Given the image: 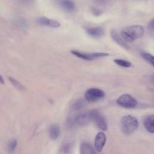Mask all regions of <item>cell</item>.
<instances>
[{
    "instance_id": "1",
    "label": "cell",
    "mask_w": 154,
    "mask_h": 154,
    "mask_svg": "<svg viewBox=\"0 0 154 154\" xmlns=\"http://www.w3.org/2000/svg\"><path fill=\"white\" fill-rule=\"evenodd\" d=\"M144 29L143 26L135 25L125 28L120 31L122 38L125 42H133L143 36Z\"/></svg>"
},
{
    "instance_id": "2",
    "label": "cell",
    "mask_w": 154,
    "mask_h": 154,
    "mask_svg": "<svg viewBox=\"0 0 154 154\" xmlns=\"http://www.w3.org/2000/svg\"><path fill=\"white\" fill-rule=\"evenodd\" d=\"M138 121L137 118L132 116H126L122 117L120 127L122 132L125 134H131L138 128Z\"/></svg>"
},
{
    "instance_id": "3",
    "label": "cell",
    "mask_w": 154,
    "mask_h": 154,
    "mask_svg": "<svg viewBox=\"0 0 154 154\" xmlns=\"http://www.w3.org/2000/svg\"><path fill=\"white\" fill-rule=\"evenodd\" d=\"M70 52L72 54H73L75 57L80 59H82L87 61H91L97 58L105 57L109 55L108 53H105V52L87 53V52H82L80 51H78L76 50H71Z\"/></svg>"
},
{
    "instance_id": "4",
    "label": "cell",
    "mask_w": 154,
    "mask_h": 154,
    "mask_svg": "<svg viewBox=\"0 0 154 154\" xmlns=\"http://www.w3.org/2000/svg\"><path fill=\"white\" fill-rule=\"evenodd\" d=\"M105 95V92L97 88H88L85 93V99L88 102H96L103 98Z\"/></svg>"
},
{
    "instance_id": "5",
    "label": "cell",
    "mask_w": 154,
    "mask_h": 154,
    "mask_svg": "<svg viewBox=\"0 0 154 154\" xmlns=\"http://www.w3.org/2000/svg\"><path fill=\"white\" fill-rule=\"evenodd\" d=\"M117 103L119 105L126 108H134L137 105V100L129 94H125L120 96L117 99Z\"/></svg>"
},
{
    "instance_id": "6",
    "label": "cell",
    "mask_w": 154,
    "mask_h": 154,
    "mask_svg": "<svg viewBox=\"0 0 154 154\" xmlns=\"http://www.w3.org/2000/svg\"><path fill=\"white\" fill-rule=\"evenodd\" d=\"M92 120L101 130L107 129V123L104 117L96 109H92Z\"/></svg>"
},
{
    "instance_id": "7",
    "label": "cell",
    "mask_w": 154,
    "mask_h": 154,
    "mask_svg": "<svg viewBox=\"0 0 154 154\" xmlns=\"http://www.w3.org/2000/svg\"><path fill=\"white\" fill-rule=\"evenodd\" d=\"M92 120V110L81 113L76 116L74 119V122L79 126L88 125Z\"/></svg>"
},
{
    "instance_id": "8",
    "label": "cell",
    "mask_w": 154,
    "mask_h": 154,
    "mask_svg": "<svg viewBox=\"0 0 154 154\" xmlns=\"http://www.w3.org/2000/svg\"><path fill=\"white\" fill-rule=\"evenodd\" d=\"M36 22L37 23L41 25L47 26L52 28H58L60 26V23L58 21L46 17H39L36 19Z\"/></svg>"
},
{
    "instance_id": "9",
    "label": "cell",
    "mask_w": 154,
    "mask_h": 154,
    "mask_svg": "<svg viewBox=\"0 0 154 154\" xmlns=\"http://www.w3.org/2000/svg\"><path fill=\"white\" fill-rule=\"evenodd\" d=\"M106 136L102 132L97 134L94 139V147L97 151L101 152L106 143Z\"/></svg>"
},
{
    "instance_id": "10",
    "label": "cell",
    "mask_w": 154,
    "mask_h": 154,
    "mask_svg": "<svg viewBox=\"0 0 154 154\" xmlns=\"http://www.w3.org/2000/svg\"><path fill=\"white\" fill-rule=\"evenodd\" d=\"M111 36L112 38L120 46H121L122 48L126 49H129V46L126 43V42L124 41V40L122 38L121 36H120L118 33L114 29H112L111 31Z\"/></svg>"
},
{
    "instance_id": "11",
    "label": "cell",
    "mask_w": 154,
    "mask_h": 154,
    "mask_svg": "<svg viewBox=\"0 0 154 154\" xmlns=\"http://www.w3.org/2000/svg\"><path fill=\"white\" fill-rule=\"evenodd\" d=\"M58 4L61 8L68 11H72L75 10V5L71 0H57Z\"/></svg>"
},
{
    "instance_id": "12",
    "label": "cell",
    "mask_w": 154,
    "mask_h": 154,
    "mask_svg": "<svg viewBox=\"0 0 154 154\" xmlns=\"http://www.w3.org/2000/svg\"><path fill=\"white\" fill-rule=\"evenodd\" d=\"M144 126L147 131L154 133V114L149 116L144 119Z\"/></svg>"
},
{
    "instance_id": "13",
    "label": "cell",
    "mask_w": 154,
    "mask_h": 154,
    "mask_svg": "<svg viewBox=\"0 0 154 154\" xmlns=\"http://www.w3.org/2000/svg\"><path fill=\"white\" fill-rule=\"evenodd\" d=\"M86 31L89 35L93 37H100L103 35L104 33L103 29L100 26L89 28L87 29Z\"/></svg>"
},
{
    "instance_id": "14",
    "label": "cell",
    "mask_w": 154,
    "mask_h": 154,
    "mask_svg": "<svg viewBox=\"0 0 154 154\" xmlns=\"http://www.w3.org/2000/svg\"><path fill=\"white\" fill-rule=\"evenodd\" d=\"M49 134L53 140L57 139L60 134V128L58 124H52L49 128Z\"/></svg>"
},
{
    "instance_id": "15",
    "label": "cell",
    "mask_w": 154,
    "mask_h": 154,
    "mask_svg": "<svg viewBox=\"0 0 154 154\" xmlns=\"http://www.w3.org/2000/svg\"><path fill=\"white\" fill-rule=\"evenodd\" d=\"M81 154H96L93 146L88 143H83L81 146Z\"/></svg>"
},
{
    "instance_id": "16",
    "label": "cell",
    "mask_w": 154,
    "mask_h": 154,
    "mask_svg": "<svg viewBox=\"0 0 154 154\" xmlns=\"http://www.w3.org/2000/svg\"><path fill=\"white\" fill-rule=\"evenodd\" d=\"M141 55L142 58L146 61H147L148 63H149L150 65L154 67V56L153 55L146 52H143L141 53Z\"/></svg>"
},
{
    "instance_id": "17",
    "label": "cell",
    "mask_w": 154,
    "mask_h": 154,
    "mask_svg": "<svg viewBox=\"0 0 154 154\" xmlns=\"http://www.w3.org/2000/svg\"><path fill=\"white\" fill-rule=\"evenodd\" d=\"M114 63H116L117 65L123 67H125V68H128L131 66V63L128 61H126L125 60H122V59H114Z\"/></svg>"
},
{
    "instance_id": "18",
    "label": "cell",
    "mask_w": 154,
    "mask_h": 154,
    "mask_svg": "<svg viewBox=\"0 0 154 154\" xmlns=\"http://www.w3.org/2000/svg\"><path fill=\"white\" fill-rule=\"evenodd\" d=\"M8 78L9 81L13 84V85L18 90H21V91H24L25 90V87L21 83H20L19 81L16 80L15 79H14V78H13L11 77H8Z\"/></svg>"
},
{
    "instance_id": "19",
    "label": "cell",
    "mask_w": 154,
    "mask_h": 154,
    "mask_svg": "<svg viewBox=\"0 0 154 154\" xmlns=\"http://www.w3.org/2000/svg\"><path fill=\"white\" fill-rule=\"evenodd\" d=\"M17 141L16 139H11L8 143V151L10 153H13L17 146Z\"/></svg>"
},
{
    "instance_id": "20",
    "label": "cell",
    "mask_w": 154,
    "mask_h": 154,
    "mask_svg": "<svg viewBox=\"0 0 154 154\" xmlns=\"http://www.w3.org/2000/svg\"><path fill=\"white\" fill-rule=\"evenodd\" d=\"M84 102L82 99L77 100L73 105V109L75 110H78L80 109L83 106H84Z\"/></svg>"
},
{
    "instance_id": "21",
    "label": "cell",
    "mask_w": 154,
    "mask_h": 154,
    "mask_svg": "<svg viewBox=\"0 0 154 154\" xmlns=\"http://www.w3.org/2000/svg\"><path fill=\"white\" fill-rule=\"evenodd\" d=\"M70 149V145L69 143H66L65 144H64L61 148V151L64 153H67L69 152V150Z\"/></svg>"
},
{
    "instance_id": "22",
    "label": "cell",
    "mask_w": 154,
    "mask_h": 154,
    "mask_svg": "<svg viewBox=\"0 0 154 154\" xmlns=\"http://www.w3.org/2000/svg\"><path fill=\"white\" fill-rule=\"evenodd\" d=\"M148 29L150 30H154V18H153L148 24Z\"/></svg>"
},
{
    "instance_id": "23",
    "label": "cell",
    "mask_w": 154,
    "mask_h": 154,
    "mask_svg": "<svg viewBox=\"0 0 154 154\" xmlns=\"http://www.w3.org/2000/svg\"><path fill=\"white\" fill-rule=\"evenodd\" d=\"M0 84H4V81L3 78L2 77V76L0 75Z\"/></svg>"
},
{
    "instance_id": "24",
    "label": "cell",
    "mask_w": 154,
    "mask_h": 154,
    "mask_svg": "<svg viewBox=\"0 0 154 154\" xmlns=\"http://www.w3.org/2000/svg\"><path fill=\"white\" fill-rule=\"evenodd\" d=\"M150 80H151V82H152V83H154V74L151 76V77H150Z\"/></svg>"
},
{
    "instance_id": "25",
    "label": "cell",
    "mask_w": 154,
    "mask_h": 154,
    "mask_svg": "<svg viewBox=\"0 0 154 154\" xmlns=\"http://www.w3.org/2000/svg\"><path fill=\"white\" fill-rule=\"evenodd\" d=\"M22 1H24V2H29L31 1V0H22Z\"/></svg>"
}]
</instances>
